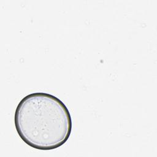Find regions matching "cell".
<instances>
[{
	"label": "cell",
	"mask_w": 157,
	"mask_h": 157,
	"mask_svg": "<svg viewBox=\"0 0 157 157\" xmlns=\"http://www.w3.org/2000/svg\"><path fill=\"white\" fill-rule=\"evenodd\" d=\"M14 122L20 137L31 147L41 150L61 147L72 130L67 107L59 98L45 93L25 96L16 108Z\"/></svg>",
	"instance_id": "cell-1"
}]
</instances>
